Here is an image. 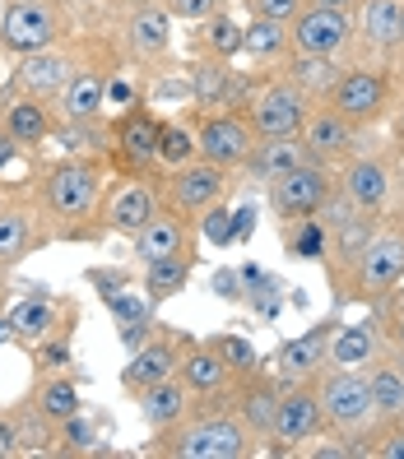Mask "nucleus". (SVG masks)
Listing matches in <instances>:
<instances>
[{"mask_svg": "<svg viewBox=\"0 0 404 459\" xmlns=\"http://www.w3.org/2000/svg\"><path fill=\"white\" fill-rule=\"evenodd\" d=\"M29 403L47 418V422H66V418H75L79 409H84V399H79V385H75V376H66V371H47L42 381L33 385V394H29Z\"/></svg>", "mask_w": 404, "mask_h": 459, "instance_id": "obj_37", "label": "nucleus"}, {"mask_svg": "<svg viewBox=\"0 0 404 459\" xmlns=\"http://www.w3.org/2000/svg\"><path fill=\"white\" fill-rule=\"evenodd\" d=\"M66 316H70V311L57 302V297L42 292V288H33V297H23L19 307H10V330H14L19 343H42V339H51V334H66V330H61Z\"/></svg>", "mask_w": 404, "mask_h": 459, "instance_id": "obj_33", "label": "nucleus"}, {"mask_svg": "<svg viewBox=\"0 0 404 459\" xmlns=\"http://www.w3.org/2000/svg\"><path fill=\"white\" fill-rule=\"evenodd\" d=\"M196 260L200 255H168V260H154V264H140V292L149 297V302H172L177 292H186V283H191L196 274Z\"/></svg>", "mask_w": 404, "mask_h": 459, "instance_id": "obj_36", "label": "nucleus"}, {"mask_svg": "<svg viewBox=\"0 0 404 459\" xmlns=\"http://www.w3.org/2000/svg\"><path fill=\"white\" fill-rule=\"evenodd\" d=\"M107 102H117V107H130V102H140V93L130 89V79H121L117 70L107 74Z\"/></svg>", "mask_w": 404, "mask_h": 459, "instance_id": "obj_51", "label": "nucleus"}, {"mask_svg": "<svg viewBox=\"0 0 404 459\" xmlns=\"http://www.w3.org/2000/svg\"><path fill=\"white\" fill-rule=\"evenodd\" d=\"M214 297H224V302H242V269H219V274L209 279Z\"/></svg>", "mask_w": 404, "mask_h": 459, "instance_id": "obj_50", "label": "nucleus"}, {"mask_svg": "<svg viewBox=\"0 0 404 459\" xmlns=\"http://www.w3.org/2000/svg\"><path fill=\"white\" fill-rule=\"evenodd\" d=\"M107 158H57V163L38 168V213H42V228L47 237H61V241H98L102 223H98V209L107 195Z\"/></svg>", "mask_w": 404, "mask_h": 459, "instance_id": "obj_1", "label": "nucleus"}, {"mask_svg": "<svg viewBox=\"0 0 404 459\" xmlns=\"http://www.w3.org/2000/svg\"><path fill=\"white\" fill-rule=\"evenodd\" d=\"M395 149H404V98L395 102Z\"/></svg>", "mask_w": 404, "mask_h": 459, "instance_id": "obj_54", "label": "nucleus"}, {"mask_svg": "<svg viewBox=\"0 0 404 459\" xmlns=\"http://www.w3.org/2000/svg\"><path fill=\"white\" fill-rule=\"evenodd\" d=\"M256 144V130L247 121V112L224 107V112H196V149L205 163H219L228 172H237L247 163V153Z\"/></svg>", "mask_w": 404, "mask_h": 459, "instance_id": "obj_17", "label": "nucleus"}, {"mask_svg": "<svg viewBox=\"0 0 404 459\" xmlns=\"http://www.w3.org/2000/svg\"><path fill=\"white\" fill-rule=\"evenodd\" d=\"M130 255L140 264L168 260V255H200V223L186 219L181 209L163 204L140 232L130 237Z\"/></svg>", "mask_w": 404, "mask_h": 459, "instance_id": "obj_20", "label": "nucleus"}, {"mask_svg": "<svg viewBox=\"0 0 404 459\" xmlns=\"http://www.w3.org/2000/svg\"><path fill=\"white\" fill-rule=\"evenodd\" d=\"M0 450L5 455H47L57 450V422H47L29 399L0 413Z\"/></svg>", "mask_w": 404, "mask_h": 459, "instance_id": "obj_27", "label": "nucleus"}, {"mask_svg": "<svg viewBox=\"0 0 404 459\" xmlns=\"http://www.w3.org/2000/svg\"><path fill=\"white\" fill-rule=\"evenodd\" d=\"M19 153H23V149H19V144L10 140L5 130H0V177H5V172H10L14 163H19Z\"/></svg>", "mask_w": 404, "mask_h": 459, "instance_id": "obj_52", "label": "nucleus"}, {"mask_svg": "<svg viewBox=\"0 0 404 459\" xmlns=\"http://www.w3.org/2000/svg\"><path fill=\"white\" fill-rule=\"evenodd\" d=\"M233 181H237V172H228L219 163H205V158H191V163L163 172V200L172 209H181L186 219H200L205 209L224 204L233 195Z\"/></svg>", "mask_w": 404, "mask_h": 459, "instance_id": "obj_14", "label": "nucleus"}, {"mask_svg": "<svg viewBox=\"0 0 404 459\" xmlns=\"http://www.w3.org/2000/svg\"><path fill=\"white\" fill-rule=\"evenodd\" d=\"M191 47H196V56H214V61H233V56H242V23L219 5L209 19H200V23H191Z\"/></svg>", "mask_w": 404, "mask_h": 459, "instance_id": "obj_35", "label": "nucleus"}, {"mask_svg": "<svg viewBox=\"0 0 404 459\" xmlns=\"http://www.w3.org/2000/svg\"><path fill=\"white\" fill-rule=\"evenodd\" d=\"M130 5V0H61V10H66V19L70 23H107V19H121V10Z\"/></svg>", "mask_w": 404, "mask_h": 459, "instance_id": "obj_44", "label": "nucleus"}, {"mask_svg": "<svg viewBox=\"0 0 404 459\" xmlns=\"http://www.w3.org/2000/svg\"><path fill=\"white\" fill-rule=\"evenodd\" d=\"M298 134H303V144H307V158H316V163H326V168H339L344 158L363 144V134H372V130H363V126H354L348 117H339L330 102H316Z\"/></svg>", "mask_w": 404, "mask_h": 459, "instance_id": "obj_21", "label": "nucleus"}, {"mask_svg": "<svg viewBox=\"0 0 404 459\" xmlns=\"http://www.w3.org/2000/svg\"><path fill=\"white\" fill-rule=\"evenodd\" d=\"M0 130H5L19 149H42V144H51V130H57V112H51V102H47V98L19 93V98L5 107V117H0Z\"/></svg>", "mask_w": 404, "mask_h": 459, "instance_id": "obj_31", "label": "nucleus"}, {"mask_svg": "<svg viewBox=\"0 0 404 459\" xmlns=\"http://www.w3.org/2000/svg\"><path fill=\"white\" fill-rule=\"evenodd\" d=\"M367 385H372V409H376V422H391V418H404V353L400 348H382L367 367Z\"/></svg>", "mask_w": 404, "mask_h": 459, "instance_id": "obj_30", "label": "nucleus"}, {"mask_svg": "<svg viewBox=\"0 0 404 459\" xmlns=\"http://www.w3.org/2000/svg\"><path fill=\"white\" fill-rule=\"evenodd\" d=\"M382 348H386V330H382V320H376V311H367L354 325H335L330 367H367Z\"/></svg>", "mask_w": 404, "mask_h": 459, "instance_id": "obj_32", "label": "nucleus"}, {"mask_svg": "<svg viewBox=\"0 0 404 459\" xmlns=\"http://www.w3.org/2000/svg\"><path fill=\"white\" fill-rule=\"evenodd\" d=\"M326 437V418L316 403V385L307 381H279V409H275V427H269V455H298L307 441Z\"/></svg>", "mask_w": 404, "mask_h": 459, "instance_id": "obj_11", "label": "nucleus"}, {"mask_svg": "<svg viewBox=\"0 0 404 459\" xmlns=\"http://www.w3.org/2000/svg\"><path fill=\"white\" fill-rule=\"evenodd\" d=\"M186 343H191V334H177L168 325H154L149 339L130 353V362L121 367V390L130 399H140L149 385L158 381H172L177 367H181V353H186Z\"/></svg>", "mask_w": 404, "mask_h": 459, "instance_id": "obj_16", "label": "nucleus"}, {"mask_svg": "<svg viewBox=\"0 0 404 459\" xmlns=\"http://www.w3.org/2000/svg\"><path fill=\"white\" fill-rule=\"evenodd\" d=\"M275 409H279V376L269 371H251L233 385V413L242 418V427L256 437V446L269 441V427H275Z\"/></svg>", "mask_w": 404, "mask_h": 459, "instance_id": "obj_24", "label": "nucleus"}, {"mask_svg": "<svg viewBox=\"0 0 404 459\" xmlns=\"http://www.w3.org/2000/svg\"><path fill=\"white\" fill-rule=\"evenodd\" d=\"M247 232H251V209H242V213H233V241L247 237Z\"/></svg>", "mask_w": 404, "mask_h": 459, "instance_id": "obj_53", "label": "nucleus"}, {"mask_svg": "<svg viewBox=\"0 0 404 459\" xmlns=\"http://www.w3.org/2000/svg\"><path fill=\"white\" fill-rule=\"evenodd\" d=\"M205 343L233 367L237 381H242V376H251V371H260V353H256V348L242 339V334H214V339H205Z\"/></svg>", "mask_w": 404, "mask_h": 459, "instance_id": "obj_43", "label": "nucleus"}, {"mask_svg": "<svg viewBox=\"0 0 404 459\" xmlns=\"http://www.w3.org/2000/svg\"><path fill=\"white\" fill-rule=\"evenodd\" d=\"M0 5H5V0H0Z\"/></svg>", "mask_w": 404, "mask_h": 459, "instance_id": "obj_58", "label": "nucleus"}, {"mask_svg": "<svg viewBox=\"0 0 404 459\" xmlns=\"http://www.w3.org/2000/svg\"><path fill=\"white\" fill-rule=\"evenodd\" d=\"M33 353H38V362L47 367V371H66L70 367V343L66 339H42V343H33Z\"/></svg>", "mask_w": 404, "mask_h": 459, "instance_id": "obj_48", "label": "nucleus"}, {"mask_svg": "<svg viewBox=\"0 0 404 459\" xmlns=\"http://www.w3.org/2000/svg\"><path fill=\"white\" fill-rule=\"evenodd\" d=\"M191 158H200V149H196V121L163 117V126H158V168L172 172L181 163H191Z\"/></svg>", "mask_w": 404, "mask_h": 459, "instance_id": "obj_41", "label": "nucleus"}, {"mask_svg": "<svg viewBox=\"0 0 404 459\" xmlns=\"http://www.w3.org/2000/svg\"><path fill=\"white\" fill-rule=\"evenodd\" d=\"M330 191H335V168L307 158V163L288 168L284 177H275V181L265 186V204H269V213H275L279 228H293V223L312 219Z\"/></svg>", "mask_w": 404, "mask_h": 459, "instance_id": "obj_10", "label": "nucleus"}, {"mask_svg": "<svg viewBox=\"0 0 404 459\" xmlns=\"http://www.w3.org/2000/svg\"><path fill=\"white\" fill-rule=\"evenodd\" d=\"M149 455L158 459H251L256 437L233 413V390H228V394L191 399V409L172 427L154 431Z\"/></svg>", "mask_w": 404, "mask_h": 459, "instance_id": "obj_2", "label": "nucleus"}, {"mask_svg": "<svg viewBox=\"0 0 404 459\" xmlns=\"http://www.w3.org/2000/svg\"><path fill=\"white\" fill-rule=\"evenodd\" d=\"M84 65L75 56V51L66 47V42H57V47H42V51H33V56H19V70H14V84H19V93H29V98H57L61 89H66V79Z\"/></svg>", "mask_w": 404, "mask_h": 459, "instance_id": "obj_22", "label": "nucleus"}, {"mask_svg": "<svg viewBox=\"0 0 404 459\" xmlns=\"http://www.w3.org/2000/svg\"><path fill=\"white\" fill-rule=\"evenodd\" d=\"M400 10L404 0H354V56L367 65H391L400 47Z\"/></svg>", "mask_w": 404, "mask_h": 459, "instance_id": "obj_19", "label": "nucleus"}, {"mask_svg": "<svg viewBox=\"0 0 404 459\" xmlns=\"http://www.w3.org/2000/svg\"><path fill=\"white\" fill-rule=\"evenodd\" d=\"M404 283V213L400 209H386L376 219V232L363 247L354 274H348V288H344V302H358V307H382L386 297Z\"/></svg>", "mask_w": 404, "mask_h": 459, "instance_id": "obj_3", "label": "nucleus"}, {"mask_svg": "<svg viewBox=\"0 0 404 459\" xmlns=\"http://www.w3.org/2000/svg\"><path fill=\"white\" fill-rule=\"evenodd\" d=\"M107 74H112V65H79L66 79V89L51 98L57 121H93V117H102V107H107Z\"/></svg>", "mask_w": 404, "mask_h": 459, "instance_id": "obj_25", "label": "nucleus"}, {"mask_svg": "<svg viewBox=\"0 0 404 459\" xmlns=\"http://www.w3.org/2000/svg\"><path fill=\"white\" fill-rule=\"evenodd\" d=\"M135 403H140V418L149 422V431H163V427H172L186 409H191V390H186L181 376H172V381L149 385Z\"/></svg>", "mask_w": 404, "mask_h": 459, "instance_id": "obj_38", "label": "nucleus"}, {"mask_svg": "<svg viewBox=\"0 0 404 459\" xmlns=\"http://www.w3.org/2000/svg\"><path fill=\"white\" fill-rule=\"evenodd\" d=\"M316 385V403L326 418V437H344L348 446H358L367 431L376 427V409H372V385L363 367H321L312 376Z\"/></svg>", "mask_w": 404, "mask_h": 459, "instance_id": "obj_4", "label": "nucleus"}, {"mask_svg": "<svg viewBox=\"0 0 404 459\" xmlns=\"http://www.w3.org/2000/svg\"><path fill=\"white\" fill-rule=\"evenodd\" d=\"M391 70H404V10H400V47H395V61Z\"/></svg>", "mask_w": 404, "mask_h": 459, "instance_id": "obj_55", "label": "nucleus"}, {"mask_svg": "<svg viewBox=\"0 0 404 459\" xmlns=\"http://www.w3.org/2000/svg\"><path fill=\"white\" fill-rule=\"evenodd\" d=\"M14 330H10V311H0V343H10Z\"/></svg>", "mask_w": 404, "mask_h": 459, "instance_id": "obj_57", "label": "nucleus"}, {"mask_svg": "<svg viewBox=\"0 0 404 459\" xmlns=\"http://www.w3.org/2000/svg\"><path fill=\"white\" fill-rule=\"evenodd\" d=\"M251 14H260V19H279V23H288L293 14H298L307 0H242Z\"/></svg>", "mask_w": 404, "mask_h": 459, "instance_id": "obj_47", "label": "nucleus"}, {"mask_svg": "<svg viewBox=\"0 0 404 459\" xmlns=\"http://www.w3.org/2000/svg\"><path fill=\"white\" fill-rule=\"evenodd\" d=\"M70 19L61 0H5L0 10V51L10 56H33L42 47H57L70 33Z\"/></svg>", "mask_w": 404, "mask_h": 459, "instance_id": "obj_6", "label": "nucleus"}, {"mask_svg": "<svg viewBox=\"0 0 404 459\" xmlns=\"http://www.w3.org/2000/svg\"><path fill=\"white\" fill-rule=\"evenodd\" d=\"M0 204H5V200H0Z\"/></svg>", "mask_w": 404, "mask_h": 459, "instance_id": "obj_59", "label": "nucleus"}, {"mask_svg": "<svg viewBox=\"0 0 404 459\" xmlns=\"http://www.w3.org/2000/svg\"><path fill=\"white\" fill-rule=\"evenodd\" d=\"M298 163H307L303 134H265V140L251 144V153H247V163L237 168V177H247L251 186H269L275 177H284Z\"/></svg>", "mask_w": 404, "mask_h": 459, "instance_id": "obj_28", "label": "nucleus"}, {"mask_svg": "<svg viewBox=\"0 0 404 459\" xmlns=\"http://www.w3.org/2000/svg\"><path fill=\"white\" fill-rule=\"evenodd\" d=\"M107 126H112V144H107V168H112V177H135V172L158 168V126H163V117L145 98L121 107L117 121H107Z\"/></svg>", "mask_w": 404, "mask_h": 459, "instance_id": "obj_7", "label": "nucleus"}, {"mask_svg": "<svg viewBox=\"0 0 404 459\" xmlns=\"http://www.w3.org/2000/svg\"><path fill=\"white\" fill-rule=\"evenodd\" d=\"M307 5H326V10H354V0H307Z\"/></svg>", "mask_w": 404, "mask_h": 459, "instance_id": "obj_56", "label": "nucleus"}, {"mask_svg": "<svg viewBox=\"0 0 404 459\" xmlns=\"http://www.w3.org/2000/svg\"><path fill=\"white\" fill-rule=\"evenodd\" d=\"M163 204H168L163 200V168L135 172V177H117V186H107V195H102L98 223H102V232L135 237Z\"/></svg>", "mask_w": 404, "mask_h": 459, "instance_id": "obj_9", "label": "nucleus"}, {"mask_svg": "<svg viewBox=\"0 0 404 459\" xmlns=\"http://www.w3.org/2000/svg\"><path fill=\"white\" fill-rule=\"evenodd\" d=\"M284 79H293L312 102H326L330 98V89H335V79H339V70H344V61H335V56H312V51H284V61L275 65Z\"/></svg>", "mask_w": 404, "mask_h": 459, "instance_id": "obj_34", "label": "nucleus"}, {"mask_svg": "<svg viewBox=\"0 0 404 459\" xmlns=\"http://www.w3.org/2000/svg\"><path fill=\"white\" fill-rule=\"evenodd\" d=\"M312 107H316V102H312L298 84H293V79H284L279 70H269L265 84H256L251 102L242 107V112H247L256 140H265V134H298L303 121L312 117Z\"/></svg>", "mask_w": 404, "mask_h": 459, "instance_id": "obj_13", "label": "nucleus"}, {"mask_svg": "<svg viewBox=\"0 0 404 459\" xmlns=\"http://www.w3.org/2000/svg\"><path fill=\"white\" fill-rule=\"evenodd\" d=\"M51 144H61V153H70V158H107L112 126H107L102 117H93V121H57Z\"/></svg>", "mask_w": 404, "mask_h": 459, "instance_id": "obj_39", "label": "nucleus"}, {"mask_svg": "<svg viewBox=\"0 0 404 459\" xmlns=\"http://www.w3.org/2000/svg\"><path fill=\"white\" fill-rule=\"evenodd\" d=\"M172 23L163 0H130L117 19V51L130 65H158L172 51Z\"/></svg>", "mask_w": 404, "mask_h": 459, "instance_id": "obj_12", "label": "nucleus"}, {"mask_svg": "<svg viewBox=\"0 0 404 459\" xmlns=\"http://www.w3.org/2000/svg\"><path fill=\"white\" fill-rule=\"evenodd\" d=\"M339 325V307L326 316V320H316V325L298 339H288L279 353H275V367H279V381H307V376H316L321 367L330 362V334Z\"/></svg>", "mask_w": 404, "mask_h": 459, "instance_id": "obj_23", "label": "nucleus"}, {"mask_svg": "<svg viewBox=\"0 0 404 459\" xmlns=\"http://www.w3.org/2000/svg\"><path fill=\"white\" fill-rule=\"evenodd\" d=\"M284 237V251L293 260H321L326 255V228H321L316 219H303V223H293V228H279Z\"/></svg>", "mask_w": 404, "mask_h": 459, "instance_id": "obj_42", "label": "nucleus"}, {"mask_svg": "<svg viewBox=\"0 0 404 459\" xmlns=\"http://www.w3.org/2000/svg\"><path fill=\"white\" fill-rule=\"evenodd\" d=\"M47 237L42 228V213L29 209L23 200H5L0 204V269H14L19 260H29Z\"/></svg>", "mask_w": 404, "mask_h": 459, "instance_id": "obj_26", "label": "nucleus"}, {"mask_svg": "<svg viewBox=\"0 0 404 459\" xmlns=\"http://www.w3.org/2000/svg\"><path fill=\"white\" fill-rule=\"evenodd\" d=\"M177 376L186 381L191 399H205V394H228V390L237 385L233 367H228L219 353H214V348H209L205 339H191V343H186V353H181V367H177Z\"/></svg>", "mask_w": 404, "mask_h": 459, "instance_id": "obj_29", "label": "nucleus"}, {"mask_svg": "<svg viewBox=\"0 0 404 459\" xmlns=\"http://www.w3.org/2000/svg\"><path fill=\"white\" fill-rule=\"evenodd\" d=\"M335 186L354 200L363 213H386L395 204V153L391 149H372V144H358L354 153L335 168Z\"/></svg>", "mask_w": 404, "mask_h": 459, "instance_id": "obj_8", "label": "nucleus"}, {"mask_svg": "<svg viewBox=\"0 0 404 459\" xmlns=\"http://www.w3.org/2000/svg\"><path fill=\"white\" fill-rule=\"evenodd\" d=\"M168 5V14L172 19H186V23H200V19H209L214 10L224 5V0H163Z\"/></svg>", "mask_w": 404, "mask_h": 459, "instance_id": "obj_49", "label": "nucleus"}, {"mask_svg": "<svg viewBox=\"0 0 404 459\" xmlns=\"http://www.w3.org/2000/svg\"><path fill=\"white\" fill-rule=\"evenodd\" d=\"M224 204H228V200H224ZM224 204H214V209H205L200 219H196V223L205 228V237L214 241V247H228V241H233V213H228Z\"/></svg>", "mask_w": 404, "mask_h": 459, "instance_id": "obj_46", "label": "nucleus"}, {"mask_svg": "<svg viewBox=\"0 0 404 459\" xmlns=\"http://www.w3.org/2000/svg\"><path fill=\"white\" fill-rule=\"evenodd\" d=\"M372 311H376V320H382V330H386V343L404 353V283L386 297L382 307H372Z\"/></svg>", "mask_w": 404, "mask_h": 459, "instance_id": "obj_45", "label": "nucleus"}, {"mask_svg": "<svg viewBox=\"0 0 404 459\" xmlns=\"http://www.w3.org/2000/svg\"><path fill=\"white\" fill-rule=\"evenodd\" d=\"M242 51H247L256 65H279L284 51H288V23L251 14V23L242 29Z\"/></svg>", "mask_w": 404, "mask_h": 459, "instance_id": "obj_40", "label": "nucleus"}, {"mask_svg": "<svg viewBox=\"0 0 404 459\" xmlns=\"http://www.w3.org/2000/svg\"><path fill=\"white\" fill-rule=\"evenodd\" d=\"M288 51H312V56H354V10H326L303 5L288 19Z\"/></svg>", "mask_w": 404, "mask_h": 459, "instance_id": "obj_15", "label": "nucleus"}, {"mask_svg": "<svg viewBox=\"0 0 404 459\" xmlns=\"http://www.w3.org/2000/svg\"><path fill=\"white\" fill-rule=\"evenodd\" d=\"M326 102L354 126L376 130L395 107V70L391 65H367V61H344Z\"/></svg>", "mask_w": 404, "mask_h": 459, "instance_id": "obj_5", "label": "nucleus"}, {"mask_svg": "<svg viewBox=\"0 0 404 459\" xmlns=\"http://www.w3.org/2000/svg\"><path fill=\"white\" fill-rule=\"evenodd\" d=\"M260 79H251L247 70H233V61H214V56H200L191 65V79H186V93H191L196 112H224V107H247L251 93H256Z\"/></svg>", "mask_w": 404, "mask_h": 459, "instance_id": "obj_18", "label": "nucleus"}]
</instances>
